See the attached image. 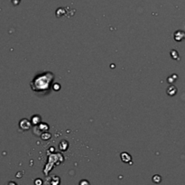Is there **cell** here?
<instances>
[{
    "label": "cell",
    "instance_id": "1",
    "mask_svg": "<svg viewBox=\"0 0 185 185\" xmlns=\"http://www.w3.org/2000/svg\"><path fill=\"white\" fill-rule=\"evenodd\" d=\"M34 184L35 185H43V181L40 180V179H37L34 181Z\"/></svg>",
    "mask_w": 185,
    "mask_h": 185
},
{
    "label": "cell",
    "instance_id": "2",
    "mask_svg": "<svg viewBox=\"0 0 185 185\" xmlns=\"http://www.w3.org/2000/svg\"><path fill=\"white\" fill-rule=\"evenodd\" d=\"M79 185H89V182H88V181L83 180V181H81V182L79 183Z\"/></svg>",
    "mask_w": 185,
    "mask_h": 185
},
{
    "label": "cell",
    "instance_id": "3",
    "mask_svg": "<svg viewBox=\"0 0 185 185\" xmlns=\"http://www.w3.org/2000/svg\"><path fill=\"white\" fill-rule=\"evenodd\" d=\"M8 185H17L16 183H14V182H10L9 183H8Z\"/></svg>",
    "mask_w": 185,
    "mask_h": 185
}]
</instances>
